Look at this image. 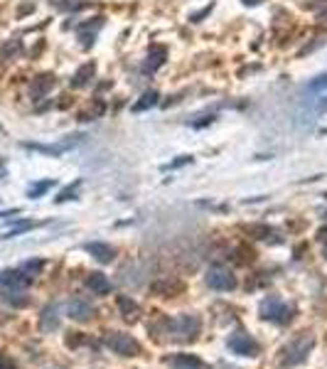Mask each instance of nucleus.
Listing matches in <instances>:
<instances>
[{
	"label": "nucleus",
	"mask_w": 327,
	"mask_h": 369,
	"mask_svg": "<svg viewBox=\"0 0 327 369\" xmlns=\"http://www.w3.org/2000/svg\"><path fill=\"white\" fill-rule=\"evenodd\" d=\"M86 285H89V291H91L94 296H108V293H111V281H108L101 271H91V273L86 276Z\"/></svg>",
	"instance_id": "13"
},
{
	"label": "nucleus",
	"mask_w": 327,
	"mask_h": 369,
	"mask_svg": "<svg viewBox=\"0 0 327 369\" xmlns=\"http://www.w3.org/2000/svg\"><path fill=\"white\" fill-rule=\"evenodd\" d=\"M3 300L13 308H28L30 305V296L22 293L20 288H10V291H3Z\"/></svg>",
	"instance_id": "18"
},
{
	"label": "nucleus",
	"mask_w": 327,
	"mask_h": 369,
	"mask_svg": "<svg viewBox=\"0 0 327 369\" xmlns=\"http://www.w3.org/2000/svg\"><path fill=\"white\" fill-rule=\"evenodd\" d=\"M155 103H157V91H153V89H150V91H145V94L141 96V101H135L130 109H133L135 114H141V111H148V109H153Z\"/></svg>",
	"instance_id": "20"
},
{
	"label": "nucleus",
	"mask_w": 327,
	"mask_h": 369,
	"mask_svg": "<svg viewBox=\"0 0 327 369\" xmlns=\"http://www.w3.org/2000/svg\"><path fill=\"white\" fill-rule=\"evenodd\" d=\"M165 57H168V49H165L162 44L150 47L148 59H145V64H143V71H155L157 67H162V64H165Z\"/></svg>",
	"instance_id": "15"
},
{
	"label": "nucleus",
	"mask_w": 327,
	"mask_h": 369,
	"mask_svg": "<svg viewBox=\"0 0 327 369\" xmlns=\"http://www.w3.org/2000/svg\"><path fill=\"white\" fill-rule=\"evenodd\" d=\"M212 10H214V3H209V5H207V8H202V10H199V13L189 15V20H192V22H199V20H202V17H207V15L212 13Z\"/></svg>",
	"instance_id": "29"
},
{
	"label": "nucleus",
	"mask_w": 327,
	"mask_h": 369,
	"mask_svg": "<svg viewBox=\"0 0 327 369\" xmlns=\"http://www.w3.org/2000/svg\"><path fill=\"white\" fill-rule=\"evenodd\" d=\"M37 227V222H20L15 229H10L8 234H3L0 239H13V236H17V234H22V231H30V229H35Z\"/></svg>",
	"instance_id": "24"
},
{
	"label": "nucleus",
	"mask_w": 327,
	"mask_h": 369,
	"mask_svg": "<svg viewBox=\"0 0 327 369\" xmlns=\"http://www.w3.org/2000/svg\"><path fill=\"white\" fill-rule=\"evenodd\" d=\"M317 17H320V20H322V22H327V10H322V13L317 15Z\"/></svg>",
	"instance_id": "32"
},
{
	"label": "nucleus",
	"mask_w": 327,
	"mask_h": 369,
	"mask_svg": "<svg viewBox=\"0 0 327 369\" xmlns=\"http://www.w3.org/2000/svg\"><path fill=\"white\" fill-rule=\"evenodd\" d=\"M22 52V44L20 40H8V42L0 47V62H10L13 57H17Z\"/></svg>",
	"instance_id": "21"
},
{
	"label": "nucleus",
	"mask_w": 327,
	"mask_h": 369,
	"mask_svg": "<svg viewBox=\"0 0 327 369\" xmlns=\"http://www.w3.org/2000/svg\"><path fill=\"white\" fill-rule=\"evenodd\" d=\"M15 214H20L17 207H15V209H8V212H0V219H10V217H15Z\"/></svg>",
	"instance_id": "31"
},
{
	"label": "nucleus",
	"mask_w": 327,
	"mask_h": 369,
	"mask_svg": "<svg viewBox=\"0 0 327 369\" xmlns=\"http://www.w3.org/2000/svg\"><path fill=\"white\" fill-rule=\"evenodd\" d=\"M308 89H310V91H325L327 89V71H322L320 76H315L313 82L308 84Z\"/></svg>",
	"instance_id": "27"
},
{
	"label": "nucleus",
	"mask_w": 327,
	"mask_h": 369,
	"mask_svg": "<svg viewBox=\"0 0 327 369\" xmlns=\"http://www.w3.org/2000/svg\"><path fill=\"white\" fill-rule=\"evenodd\" d=\"M170 369H204V362L197 355H189V352H177L165 359Z\"/></svg>",
	"instance_id": "11"
},
{
	"label": "nucleus",
	"mask_w": 327,
	"mask_h": 369,
	"mask_svg": "<svg viewBox=\"0 0 327 369\" xmlns=\"http://www.w3.org/2000/svg\"><path fill=\"white\" fill-rule=\"evenodd\" d=\"M246 231L254 234V239H268V234L273 229L266 227V224H251V227H246Z\"/></svg>",
	"instance_id": "25"
},
{
	"label": "nucleus",
	"mask_w": 327,
	"mask_h": 369,
	"mask_svg": "<svg viewBox=\"0 0 327 369\" xmlns=\"http://www.w3.org/2000/svg\"><path fill=\"white\" fill-rule=\"evenodd\" d=\"M116 305H118V310H121L126 323H135V320H138L141 308H138V303L130 298V296H116Z\"/></svg>",
	"instance_id": "14"
},
{
	"label": "nucleus",
	"mask_w": 327,
	"mask_h": 369,
	"mask_svg": "<svg viewBox=\"0 0 327 369\" xmlns=\"http://www.w3.org/2000/svg\"><path fill=\"white\" fill-rule=\"evenodd\" d=\"M86 254H91L99 263H111L116 258V249L111 246V244H103V242H89L84 244Z\"/></svg>",
	"instance_id": "12"
},
{
	"label": "nucleus",
	"mask_w": 327,
	"mask_h": 369,
	"mask_svg": "<svg viewBox=\"0 0 327 369\" xmlns=\"http://www.w3.org/2000/svg\"><path fill=\"white\" fill-rule=\"evenodd\" d=\"M67 310H69V318L71 320H76V323H89V320L94 318V305H91L89 300H84V298L69 300Z\"/></svg>",
	"instance_id": "8"
},
{
	"label": "nucleus",
	"mask_w": 327,
	"mask_h": 369,
	"mask_svg": "<svg viewBox=\"0 0 327 369\" xmlns=\"http://www.w3.org/2000/svg\"><path fill=\"white\" fill-rule=\"evenodd\" d=\"M227 347H229V352L236 357H251V359H254V357L261 355L258 340L251 332H246V330H234V332L229 335Z\"/></svg>",
	"instance_id": "4"
},
{
	"label": "nucleus",
	"mask_w": 327,
	"mask_h": 369,
	"mask_svg": "<svg viewBox=\"0 0 327 369\" xmlns=\"http://www.w3.org/2000/svg\"><path fill=\"white\" fill-rule=\"evenodd\" d=\"M243 3H246V5H249V3H251V5H256L258 0H243Z\"/></svg>",
	"instance_id": "34"
},
{
	"label": "nucleus",
	"mask_w": 327,
	"mask_h": 369,
	"mask_svg": "<svg viewBox=\"0 0 327 369\" xmlns=\"http://www.w3.org/2000/svg\"><path fill=\"white\" fill-rule=\"evenodd\" d=\"M207 285L216 291V293H229V291H234L236 288V276L231 273L229 269L224 266H212V269L207 271Z\"/></svg>",
	"instance_id": "6"
},
{
	"label": "nucleus",
	"mask_w": 327,
	"mask_h": 369,
	"mask_svg": "<svg viewBox=\"0 0 327 369\" xmlns=\"http://www.w3.org/2000/svg\"><path fill=\"white\" fill-rule=\"evenodd\" d=\"M57 84V79H54V74H40V76H35L32 79V86H30V96L35 101L44 99L52 89Z\"/></svg>",
	"instance_id": "9"
},
{
	"label": "nucleus",
	"mask_w": 327,
	"mask_h": 369,
	"mask_svg": "<svg viewBox=\"0 0 327 369\" xmlns=\"http://www.w3.org/2000/svg\"><path fill=\"white\" fill-rule=\"evenodd\" d=\"M192 163V155H180L177 160H172V163H168L162 170H177V168H182V165H189Z\"/></svg>",
	"instance_id": "28"
},
{
	"label": "nucleus",
	"mask_w": 327,
	"mask_h": 369,
	"mask_svg": "<svg viewBox=\"0 0 327 369\" xmlns=\"http://www.w3.org/2000/svg\"><path fill=\"white\" fill-rule=\"evenodd\" d=\"M79 184H81V180H76V182H74V187H67V190H62L54 202H57V204H62V202H67V199H74V197H76V187H79Z\"/></svg>",
	"instance_id": "26"
},
{
	"label": "nucleus",
	"mask_w": 327,
	"mask_h": 369,
	"mask_svg": "<svg viewBox=\"0 0 327 369\" xmlns=\"http://www.w3.org/2000/svg\"><path fill=\"white\" fill-rule=\"evenodd\" d=\"M22 148L37 150V153H44V155H52V157H59L67 150V145H42V143H22Z\"/></svg>",
	"instance_id": "19"
},
{
	"label": "nucleus",
	"mask_w": 327,
	"mask_h": 369,
	"mask_svg": "<svg viewBox=\"0 0 327 369\" xmlns=\"http://www.w3.org/2000/svg\"><path fill=\"white\" fill-rule=\"evenodd\" d=\"M44 269V261L42 258H32V261H25L22 266H20V271L28 276V278H35V276H40Z\"/></svg>",
	"instance_id": "22"
},
{
	"label": "nucleus",
	"mask_w": 327,
	"mask_h": 369,
	"mask_svg": "<svg viewBox=\"0 0 327 369\" xmlns=\"http://www.w3.org/2000/svg\"><path fill=\"white\" fill-rule=\"evenodd\" d=\"M202 332V318L195 312H182L170 320V340L172 342H195Z\"/></svg>",
	"instance_id": "2"
},
{
	"label": "nucleus",
	"mask_w": 327,
	"mask_h": 369,
	"mask_svg": "<svg viewBox=\"0 0 327 369\" xmlns=\"http://www.w3.org/2000/svg\"><path fill=\"white\" fill-rule=\"evenodd\" d=\"M325 109H327V99H325V101H320V111H325Z\"/></svg>",
	"instance_id": "33"
},
{
	"label": "nucleus",
	"mask_w": 327,
	"mask_h": 369,
	"mask_svg": "<svg viewBox=\"0 0 327 369\" xmlns=\"http://www.w3.org/2000/svg\"><path fill=\"white\" fill-rule=\"evenodd\" d=\"M32 278H28L25 273L20 269H5L0 271V288L3 291H10V288H22V285H28Z\"/></svg>",
	"instance_id": "10"
},
{
	"label": "nucleus",
	"mask_w": 327,
	"mask_h": 369,
	"mask_svg": "<svg viewBox=\"0 0 327 369\" xmlns=\"http://www.w3.org/2000/svg\"><path fill=\"white\" fill-rule=\"evenodd\" d=\"M94 74H96L94 62H86V64H81V67L76 69L74 79H71V86H74V89H81V86H86L91 79H94Z\"/></svg>",
	"instance_id": "17"
},
{
	"label": "nucleus",
	"mask_w": 327,
	"mask_h": 369,
	"mask_svg": "<svg viewBox=\"0 0 327 369\" xmlns=\"http://www.w3.org/2000/svg\"><path fill=\"white\" fill-rule=\"evenodd\" d=\"M84 337H81V332H69V337H67V347H76V345H81Z\"/></svg>",
	"instance_id": "30"
},
{
	"label": "nucleus",
	"mask_w": 327,
	"mask_h": 369,
	"mask_svg": "<svg viewBox=\"0 0 327 369\" xmlns=\"http://www.w3.org/2000/svg\"><path fill=\"white\" fill-rule=\"evenodd\" d=\"M322 254H325V258H327V246H325V251H322Z\"/></svg>",
	"instance_id": "35"
},
{
	"label": "nucleus",
	"mask_w": 327,
	"mask_h": 369,
	"mask_svg": "<svg viewBox=\"0 0 327 369\" xmlns=\"http://www.w3.org/2000/svg\"><path fill=\"white\" fill-rule=\"evenodd\" d=\"M59 327V315H57V305H47L40 315V330L42 332H52Z\"/></svg>",
	"instance_id": "16"
},
{
	"label": "nucleus",
	"mask_w": 327,
	"mask_h": 369,
	"mask_svg": "<svg viewBox=\"0 0 327 369\" xmlns=\"http://www.w3.org/2000/svg\"><path fill=\"white\" fill-rule=\"evenodd\" d=\"M258 312H261V318L263 320H268V323H273V325H290L293 323V318H295V305H288V303H283L281 298H276V296H268V298L261 300V308H258Z\"/></svg>",
	"instance_id": "3"
},
{
	"label": "nucleus",
	"mask_w": 327,
	"mask_h": 369,
	"mask_svg": "<svg viewBox=\"0 0 327 369\" xmlns=\"http://www.w3.org/2000/svg\"><path fill=\"white\" fill-rule=\"evenodd\" d=\"M315 347V335L310 330H303L298 335H293L290 340L281 347V352L276 357V367L278 369H295L303 362H308V357Z\"/></svg>",
	"instance_id": "1"
},
{
	"label": "nucleus",
	"mask_w": 327,
	"mask_h": 369,
	"mask_svg": "<svg viewBox=\"0 0 327 369\" xmlns=\"http://www.w3.org/2000/svg\"><path fill=\"white\" fill-rule=\"evenodd\" d=\"M52 184H54V180H40V182H35L28 190V197L30 199H40L47 190H52Z\"/></svg>",
	"instance_id": "23"
},
{
	"label": "nucleus",
	"mask_w": 327,
	"mask_h": 369,
	"mask_svg": "<svg viewBox=\"0 0 327 369\" xmlns=\"http://www.w3.org/2000/svg\"><path fill=\"white\" fill-rule=\"evenodd\" d=\"M103 345L118 357H141L143 347L135 337H130L126 332H106L103 335Z\"/></svg>",
	"instance_id": "5"
},
{
	"label": "nucleus",
	"mask_w": 327,
	"mask_h": 369,
	"mask_svg": "<svg viewBox=\"0 0 327 369\" xmlns=\"http://www.w3.org/2000/svg\"><path fill=\"white\" fill-rule=\"evenodd\" d=\"M150 291L160 296V298H175V296H182L185 293V283L177 281V278H160L150 285Z\"/></svg>",
	"instance_id": "7"
}]
</instances>
